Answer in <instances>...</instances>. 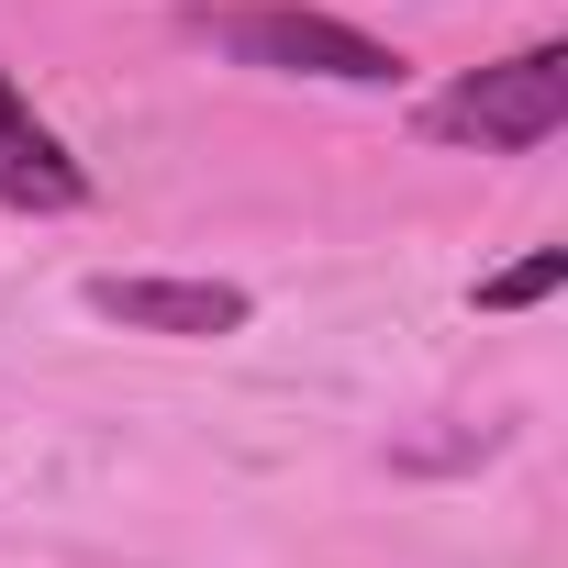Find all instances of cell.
Masks as SVG:
<instances>
[{
  "label": "cell",
  "mask_w": 568,
  "mask_h": 568,
  "mask_svg": "<svg viewBox=\"0 0 568 568\" xmlns=\"http://www.w3.org/2000/svg\"><path fill=\"white\" fill-rule=\"evenodd\" d=\"M201 45H223L234 68H267V79H335V90H390L402 57L335 12H302V0H234V12H190Z\"/></svg>",
  "instance_id": "cell-1"
},
{
  "label": "cell",
  "mask_w": 568,
  "mask_h": 568,
  "mask_svg": "<svg viewBox=\"0 0 568 568\" xmlns=\"http://www.w3.org/2000/svg\"><path fill=\"white\" fill-rule=\"evenodd\" d=\"M424 134L435 145H479V156H535L568 134V45H513L501 68H468L457 90L424 101Z\"/></svg>",
  "instance_id": "cell-2"
},
{
  "label": "cell",
  "mask_w": 568,
  "mask_h": 568,
  "mask_svg": "<svg viewBox=\"0 0 568 568\" xmlns=\"http://www.w3.org/2000/svg\"><path fill=\"white\" fill-rule=\"evenodd\" d=\"M90 313L123 324V335H179V346H212V335H245V291L234 278H90Z\"/></svg>",
  "instance_id": "cell-3"
},
{
  "label": "cell",
  "mask_w": 568,
  "mask_h": 568,
  "mask_svg": "<svg viewBox=\"0 0 568 568\" xmlns=\"http://www.w3.org/2000/svg\"><path fill=\"white\" fill-rule=\"evenodd\" d=\"M0 212H90V168L68 156L57 123H34L12 79H0Z\"/></svg>",
  "instance_id": "cell-4"
},
{
  "label": "cell",
  "mask_w": 568,
  "mask_h": 568,
  "mask_svg": "<svg viewBox=\"0 0 568 568\" xmlns=\"http://www.w3.org/2000/svg\"><path fill=\"white\" fill-rule=\"evenodd\" d=\"M557 278H568V256H557V245H535L524 267L479 278V313H524V302H546V291H557Z\"/></svg>",
  "instance_id": "cell-5"
}]
</instances>
